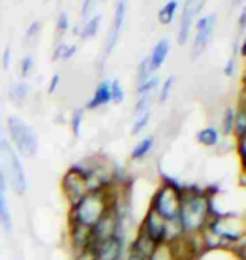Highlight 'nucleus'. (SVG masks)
I'll return each instance as SVG.
<instances>
[{"instance_id": "1", "label": "nucleus", "mask_w": 246, "mask_h": 260, "mask_svg": "<svg viewBox=\"0 0 246 260\" xmlns=\"http://www.w3.org/2000/svg\"><path fill=\"white\" fill-rule=\"evenodd\" d=\"M179 196L181 208L177 215V223L182 230V235H201L211 216L209 196L204 191L192 193V189H179Z\"/></svg>"}, {"instance_id": "2", "label": "nucleus", "mask_w": 246, "mask_h": 260, "mask_svg": "<svg viewBox=\"0 0 246 260\" xmlns=\"http://www.w3.org/2000/svg\"><path fill=\"white\" fill-rule=\"evenodd\" d=\"M110 210H112V203H110L108 189L98 191V193H86L71 206L69 223L93 228Z\"/></svg>"}, {"instance_id": "3", "label": "nucleus", "mask_w": 246, "mask_h": 260, "mask_svg": "<svg viewBox=\"0 0 246 260\" xmlns=\"http://www.w3.org/2000/svg\"><path fill=\"white\" fill-rule=\"evenodd\" d=\"M0 168H2L5 181H9L10 188L17 194H24L25 189H27L24 168L17 159L15 150L10 147L9 140L5 137H0Z\"/></svg>"}, {"instance_id": "4", "label": "nucleus", "mask_w": 246, "mask_h": 260, "mask_svg": "<svg viewBox=\"0 0 246 260\" xmlns=\"http://www.w3.org/2000/svg\"><path fill=\"white\" fill-rule=\"evenodd\" d=\"M179 208H181V196H179V189L175 188L174 183L160 186L157 189V193L154 194V198H152L150 210L164 221H175L177 215H179Z\"/></svg>"}, {"instance_id": "5", "label": "nucleus", "mask_w": 246, "mask_h": 260, "mask_svg": "<svg viewBox=\"0 0 246 260\" xmlns=\"http://www.w3.org/2000/svg\"><path fill=\"white\" fill-rule=\"evenodd\" d=\"M7 128L12 137L14 145L17 150L25 157H32L38 152V139H36L34 130L29 125H25L22 118L19 117H9Z\"/></svg>"}, {"instance_id": "6", "label": "nucleus", "mask_w": 246, "mask_h": 260, "mask_svg": "<svg viewBox=\"0 0 246 260\" xmlns=\"http://www.w3.org/2000/svg\"><path fill=\"white\" fill-rule=\"evenodd\" d=\"M117 213L113 210H110L101 220H99L95 226L91 228V245L90 250L98 245H101L103 242L110 240L112 237H115L118 233V221H117ZM88 250V252H90Z\"/></svg>"}, {"instance_id": "7", "label": "nucleus", "mask_w": 246, "mask_h": 260, "mask_svg": "<svg viewBox=\"0 0 246 260\" xmlns=\"http://www.w3.org/2000/svg\"><path fill=\"white\" fill-rule=\"evenodd\" d=\"M214 22H216V15L214 14L202 15V17L197 20L196 38H194V46H192V56H191L192 59L199 58V56L206 51L209 41H211V38H213Z\"/></svg>"}, {"instance_id": "8", "label": "nucleus", "mask_w": 246, "mask_h": 260, "mask_svg": "<svg viewBox=\"0 0 246 260\" xmlns=\"http://www.w3.org/2000/svg\"><path fill=\"white\" fill-rule=\"evenodd\" d=\"M202 2H196V0H187L182 7V15H181V24H179V30H177V43L179 44H186L187 39H189L191 34V27L192 22H194L197 12L201 10Z\"/></svg>"}, {"instance_id": "9", "label": "nucleus", "mask_w": 246, "mask_h": 260, "mask_svg": "<svg viewBox=\"0 0 246 260\" xmlns=\"http://www.w3.org/2000/svg\"><path fill=\"white\" fill-rule=\"evenodd\" d=\"M122 252H123V240L120 233H117L110 240L103 242L101 245L90 250L93 260H122Z\"/></svg>"}, {"instance_id": "10", "label": "nucleus", "mask_w": 246, "mask_h": 260, "mask_svg": "<svg viewBox=\"0 0 246 260\" xmlns=\"http://www.w3.org/2000/svg\"><path fill=\"white\" fill-rule=\"evenodd\" d=\"M125 14H127V2H118L117 9H115V15H113V22L110 25L108 30V38H107V44H104V54L110 56L112 51L117 46V41L120 38V32H122L123 22H125Z\"/></svg>"}, {"instance_id": "11", "label": "nucleus", "mask_w": 246, "mask_h": 260, "mask_svg": "<svg viewBox=\"0 0 246 260\" xmlns=\"http://www.w3.org/2000/svg\"><path fill=\"white\" fill-rule=\"evenodd\" d=\"M62 191H64V196L67 198V201H69V205L73 206L75 203H78L81 200L83 196L88 193L86 189V184L85 181H83L80 176L71 173V171H67L64 174V178H62Z\"/></svg>"}, {"instance_id": "12", "label": "nucleus", "mask_w": 246, "mask_h": 260, "mask_svg": "<svg viewBox=\"0 0 246 260\" xmlns=\"http://www.w3.org/2000/svg\"><path fill=\"white\" fill-rule=\"evenodd\" d=\"M140 232L145 233L155 245L165 242V221L157 216L152 210H149L147 216H145Z\"/></svg>"}, {"instance_id": "13", "label": "nucleus", "mask_w": 246, "mask_h": 260, "mask_svg": "<svg viewBox=\"0 0 246 260\" xmlns=\"http://www.w3.org/2000/svg\"><path fill=\"white\" fill-rule=\"evenodd\" d=\"M69 238H71V247L78 255H83L90 250L91 245V228L81 226V225H71L69 230Z\"/></svg>"}, {"instance_id": "14", "label": "nucleus", "mask_w": 246, "mask_h": 260, "mask_svg": "<svg viewBox=\"0 0 246 260\" xmlns=\"http://www.w3.org/2000/svg\"><path fill=\"white\" fill-rule=\"evenodd\" d=\"M110 102H112V93H110V80H103L96 86L95 93H93V98L88 102L86 108H88V110H96V108L107 105V103H110Z\"/></svg>"}, {"instance_id": "15", "label": "nucleus", "mask_w": 246, "mask_h": 260, "mask_svg": "<svg viewBox=\"0 0 246 260\" xmlns=\"http://www.w3.org/2000/svg\"><path fill=\"white\" fill-rule=\"evenodd\" d=\"M169 51H170V41L169 39H160L159 43L155 44L154 51H152V54L149 56L152 71L159 70V68L164 64V61L167 59V54H169Z\"/></svg>"}, {"instance_id": "16", "label": "nucleus", "mask_w": 246, "mask_h": 260, "mask_svg": "<svg viewBox=\"0 0 246 260\" xmlns=\"http://www.w3.org/2000/svg\"><path fill=\"white\" fill-rule=\"evenodd\" d=\"M27 96H29V85L27 83L19 81L10 88V100H12L15 105H24V102L27 100Z\"/></svg>"}, {"instance_id": "17", "label": "nucleus", "mask_w": 246, "mask_h": 260, "mask_svg": "<svg viewBox=\"0 0 246 260\" xmlns=\"http://www.w3.org/2000/svg\"><path fill=\"white\" fill-rule=\"evenodd\" d=\"M154 247H155V243L150 240V238L145 235V233L140 232L138 233V237H137V240L133 242V245H132V250H137L138 253H142V255L145 257H149L152 250H154Z\"/></svg>"}, {"instance_id": "18", "label": "nucleus", "mask_w": 246, "mask_h": 260, "mask_svg": "<svg viewBox=\"0 0 246 260\" xmlns=\"http://www.w3.org/2000/svg\"><path fill=\"white\" fill-rule=\"evenodd\" d=\"M147 260H177V258L169 243H159V245L154 247V250L147 257Z\"/></svg>"}, {"instance_id": "19", "label": "nucleus", "mask_w": 246, "mask_h": 260, "mask_svg": "<svg viewBox=\"0 0 246 260\" xmlns=\"http://www.w3.org/2000/svg\"><path fill=\"white\" fill-rule=\"evenodd\" d=\"M197 140H199V142H201L202 145H206V147H213V145H216V144H218L219 134H218V130H216V128L206 127V128L199 130Z\"/></svg>"}, {"instance_id": "20", "label": "nucleus", "mask_w": 246, "mask_h": 260, "mask_svg": "<svg viewBox=\"0 0 246 260\" xmlns=\"http://www.w3.org/2000/svg\"><path fill=\"white\" fill-rule=\"evenodd\" d=\"M244 130H246V113H244V107L243 103L238 107L236 115H234V127L233 132L238 139H244Z\"/></svg>"}, {"instance_id": "21", "label": "nucleus", "mask_w": 246, "mask_h": 260, "mask_svg": "<svg viewBox=\"0 0 246 260\" xmlns=\"http://www.w3.org/2000/svg\"><path fill=\"white\" fill-rule=\"evenodd\" d=\"M177 7H179V4H177L175 0H170V2H167L164 7L159 10V22L164 24V25L170 24L172 19H174V15H175Z\"/></svg>"}, {"instance_id": "22", "label": "nucleus", "mask_w": 246, "mask_h": 260, "mask_svg": "<svg viewBox=\"0 0 246 260\" xmlns=\"http://www.w3.org/2000/svg\"><path fill=\"white\" fill-rule=\"evenodd\" d=\"M99 22H101V15L96 14V15H93V17H90L85 22V27L81 29V32L80 36L83 39H88V38H93L96 32H98V27H99Z\"/></svg>"}, {"instance_id": "23", "label": "nucleus", "mask_w": 246, "mask_h": 260, "mask_svg": "<svg viewBox=\"0 0 246 260\" xmlns=\"http://www.w3.org/2000/svg\"><path fill=\"white\" fill-rule=\"evenodd\" d=\"M152 147H154V137H145L144 140H140L137 147L132 150V159L133 160L144 159L152 150Z\"/></svg>"}, {"instance_id": "24", "label": "nucleus", "mask_w": 246, "mask_h": 260, "mask_svg": "<svg viewBox=\"0 0 246 260\" xmlns=\"http://www.w3.org/2000/svg\"><path fill=\"white\" fill-rule=\"evenodd\" d=\"M150 108H152V93L138 95V102H137V105H135V117L150 112Z\"/></svg>"}, {"instance_id": "25", "label": "nucleus", "mask_w": 246, "mask_h": 260, "mask_svg": "<svg viewBox=\"0 0 246 260\" xmlns=\"http://www.w3.org/2000/svg\"><path fill=\"white\" fill-rule=\"evenodd\" d=\"M234 115H236V108L233 107H228L226 112H224V117H223V134L224 135H229L233 134V127H234Z\"/></svg>"}, {"instance_id": "26", "label": "nucleus", "mask_w": 246, "mask_h": 260, "mask_svg": "<svg viewBox=\"0 0 246 260\" xmlns=\"http://www.w3.org/2000/svg\"><path fill=\"white\" fill-rule=\"evenodd\" d=\"M152 76V68H150V59L149 56L145 58L142 63L138 66V71H137V81H138V86L142 85L144 81H147L149 78Z\"/></svg>"}, {"instance_id": "27", "label": "nucleus", "mask_w": 246, "mask_h": 260, "mask_svg": "<svg viewBox=\"0 0 246 260\" xmlns=\"http://www.w3.org/2000/svg\"><path fill=\"white\" fill-rule=\"evenodd\" d=\"M81 123H83V108H76L71 115V132L75 134V137H80L81 134Z\"/></svg>"}, {"instance_id": "28", "label": "nucleus", "mask_w": 246, "mask_h": 260, "mask_svg": "<svg viewBox=\"0 0 246 260\" xmlns=\"http://www.w3.org/2000/svg\"><path fill=\"white\" fill-rule=\"evenodd\" d=\"M150 115H152V112L142 113V115L135 117V122H133V127H132V135H138L145 127H147V123L150 120Z\"/></svg>"}, {"instance_id": "29", "label": "nucleus", "mask_w": 246, "mask_h": 260, "mask_svg": "<svg viewBox=\"0 0 246 260\" xmlns=\"http://www.w3.org/2000/svg\"><path fill=\"white\" fill-rule=\"evenodd\" d=\"M110 93H112V102L120 103V102L123 100L125 91H123V88H122V85H120L118 80L110 81Z\"/></svg>"}, {"instance_id": "30", "label": "nucleus", "mask_w": 246, "mask_h": 260, "mask_svg": "<svg viewBox=\"0 0 246 260\" xmlns=\"http://www.w3.org/2000/svg\"><path fill=\"white\" fill-rule=\"evenodd\" d=\"M159 86V78L157 76H150L147 81H144L142 85L138 86V95H144V93H152L155 88Z\"/></svg>"}, {"instance_id": "31", "label": "nucleus", "mask_w": 246, "mask_h": 260, "mask_svg": "<svg viewBox=\"0 0 246 260\" xmlns=\"http://www.w3.org/2000/svg\"><path fill=\"white\" fill-rule=\"evenodd\" d=\"M174 81H175V76H169L164 81V85H162V88H160V95H159V100L160 102H165L167 98H169L172 86H174Z\"/></svg>"}, {"instance_id": "32", "label": "nucleus", "mask_w": 246, "mask_h": 260, "mask_svg": "<svg viewBox=\"0 0 246 260\" xmlns=\"http://www.w3.org/2000/svg\"><path fill=\"white\" fill-rule=\"evenodd\" d=\"M20 73H22V76H29L30 75V71H32V68H34V56L32 54H27V56H24V59H22V64H20Z\"/></svg>"}, {"instance_id": "33", "label": "nucleus", "mask_w": 246, "mask_h": 260, "mask_svg": "<svg viewBox=\"0 0 246 260\" xmlns=\"http://www.w3.org/2000/svg\"><path fill=\"white\" fill-rule=\"evenodd\" d=\"M57 30H59V34H64L67 29H69V17H67L66 12H61L59 17H57V24H56Z\"/></svg>"}, {"instance_id": "34", "label": "nucleus", "mask_w": 246, "mask_h": 260, "mask_svg": "<svg viewBox=\"0 0 246 260\" xmlns=\"http://www.w3.org/2000/svg\"><path fill=\"white\" fill-rule=\"evenodd\" d=\"M41 30V22L39 20H36V22H32L29 25L27 32H25V43H29V41H32L36 36H38V32Z\"/></svg>"}, {"instance_id": "35", "label": "nucleus", "mask_w": 246, "mask_h": 260, "mask_svg": "<svg viewBox=\"0 0 246 260\" xmlns=\"http://www.w3.org/2000/svg\"><path fill=\"white\" fill-rule=\"evenodd\" d=\"M95 7V2H91V0H86L85 4H83V9H81V17L88 20L90 19V15H91V9Z\"/></svg>"}, {"instance_id": "36", "label": "nucleus", "mask_w": 246, "mask_h": 260, "mask_svg": "<svg viewBox=\"0 0 246 260\" xmlns=\"http://www.w3.org/2000/svg\"><path fill=\"white\" fill-rule=\"evenodd\" d=\"M234 66H236V56H231V58H229V61H228L226 68H224V75H226V76H233L234 70H236Z\"/></svg>"}, {"instance_id": "37", "label": "nucleus", "mask_w": 246, "mask_h": 260, "mask_svg": "<svg viewBox=\"0 0 246 260\" xmlns=\"http://www.w3.org/2000/svg\"><path fill=\"white\" fill-rule=\"evenodd\" d=\"M76 53V44H66V48H64V53H62V58L61 59H69L73 54Z\"/></svg>"}, {"instance_id": "38", "label": "nucleus", "mask_w": 246, "mask_h": 260, "mask_svg": "<svg viewBox=\"0 0 246 260\" xmlns=\"http://www.w3.org/2000/svg\"><path fill=\"white\" fill-rule=\"evenodd\" d=\"M64 48H66V44L64 43H59L54 48V56H52V58L54 59H61L62 58V53H64Z\"/></svg>"}, {"instance_id": "39", "label": "nucleus", "mask_w": 246, "mask_h": 260, "mask_svg": "<svg viewBox=\"0 0 246 260\" xmlns=\"http://www.w3.org/2000/svg\"><path fill=\"white\" fill-rule=\"evenodd\" d=\"M59 80H61V76L59 75H54L51 78V85H49V93H54V90H56V86L59 85Z\"/></svg>"}, {"instance_id": "40", "label": "nucleus", "mask_w": 246, "mask_h": 260, "mask_svg": "<svg viewBox=\"0 0 246 260\" xmlns=\"http://www.w3.org/2000/svg\"><path fill=\"white\" fill-rule=\"evenodd\" d=\"M128 260H147V257L142 255V253H138L137 250H132V248H130Z\"/></svg>"}, {"instance_id": "41", "label": "nucleus", "mask_w": 246, "mask_h": 260, "mask_svg": "<svg viewBox=\"0 0 246 260\" xmlns=\"http://www.w3.org/2000/svg\"><path fill=\"white\" fill-rule=\"evenodd\" d=\"M2 64H4V68H9V64H10V48H5V51H4Z\"/></svg>"}, {"instance_id": "42", "label": "nucleus", "mask_w": 246, "mask_h": 260, "mask_svg": "<svg viewBox=\"0 0 246 260\" xmlns=\"http://www.w3.org/2000/svg\"><path fill=\"white\" fill-rule=\"evenodd\" d=\"M238 154L239 159L244 160V139H238Z\"/></svg>"}, {"instance_id": "43", "label": "nucleus", "mask_w": 246, "mask_h": 260, "mask_svg": "<svg viewBox=\"0 0 246 260\" xmlns=\"http://www.w3.org/2000/svg\"><path fill=\"white\" fill-rule=\"evenodd\" d=\"M244 22H246V10L241 12V17H239V29H244Z\"/></svg>"}, {"instance_id": "44", "label": "nucleus", "mask_w": 246, "mask_h": 260, "mask_svg": "<svg viewBox=\"0 0 246 260\" xmlns=\"http://www.w3.org/2000/svg\"><path fill=\"white\" fill-rule=\"evenodd\" d=\"M91 260H93V258H91Z\"/></svg>"}]
</instances>
